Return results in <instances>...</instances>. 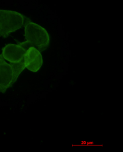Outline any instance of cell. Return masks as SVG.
I'll return each mask as SVG.
<instances>
[{"label": "cell", "mask_w": 123, "mask_h": 152, "mask_svg": "<svg viewBox=\"0 0 123 152\" xmlns=\"http://www.w3.org/2000/svg\"><path fill=\"white\" fill-rule=\"evenodd\" d=\"M25 69L23 62L9 64L0 55V93H5L17 81Z\"/></svg>", "instance_id": "obj_3"}, {"label": "cell", "mask_w": 123, "mask_h": 152, "mask_svg": "<svg viewBox=\"0 0 123 152\" xmlns=\"http://www.w3.org/2000/svg\"><path fill=\"white\" fill-rule=\"evenodd\" d=\"M23 62L25 69L32 72H39L43 63L41 51L34 47H29L26 50Z\"/></svg>", "instance_id": "obj_5"}, {"label": "cell", "mask_w": 123, "mask_h": 152, "mask_svg": "<svg viewBox=\"0 0 123 152\" xmlns=\"http://www.w3.org/2000/svg\"><path fill=\"white\" fill-rule=\"evenodd\" d=\"M24 42L17 44L8 43L2 49L1 55L7 61L12 64H18L23 61L24 56L26 51V47Z\"/></svg>", "instance_id": "obj_4"}, {"label": "cell", "mask_w": 123, "mask_h": 152, "mask_svg": "<svg viewBox=\"0 0 123 152\" xmlns=\"http://www.w3.org/2000/svg\"><path fill=\"white\" fill-rule=\"evenodd\" d=\"M26 18L18 12L0 9V36L6 38L23 28Z\"/></svg>", "instance_id": "obj_2"}, {"label": "cell", "mask_w": 123, "mask_h": 152, "mask_svg": "<svg viewBox=\"0 0 123 152\" xmlns=\"http://www.w3.org/2000/svg\"><path fill=\"white\" fill-rule=\"evenodd\" d=\"M24 26L25 44L34 47L40 51L46 50L50 44V36L47 30L28 18H26Z\"/></svg>", "instance_id": "obj_1"}]
</instances>
